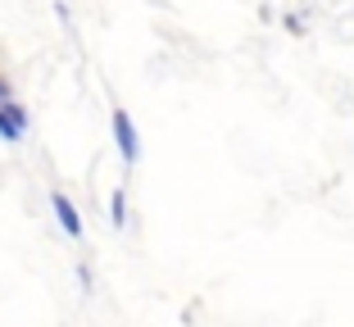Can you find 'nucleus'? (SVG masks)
I'll list each match as a JSON object with an SVG mask.
<instances>
[{
	"mask_svg": "<svg viewBox=\"0 0 354 327\" xmlns=\"http://www.w3.org/2000/svg\"><path fill=\"white\" fill-rule=\"evenodd\" d=\"M109 127H114V141H118V155H123V164L132 169L136 159H141V137H136L132 114H127L123 105H114V109H109Z\"/></svg>",
	"mask_w": 354,
	"mask_h": 327,
	"instance_id": "nucleus-1",
	"label": "nucleus"
},
{
	"mask_svg": "<svg viewBox=\"0 0 354 327\" xmlns=\"http://www.w3.org/2000/svg\"><path fill=\"white\" fill-rule=\"evenodd\" d=\"M23 137H28V109H23L19 100L0 105V141H5V146H19Z\"/></svg>",
	"mask_w": 354,
	"mask_h": 327,
	"instance_id": "nucleus-2",
	"label": "nucleus"
},
{
	"mask_svg": "<svg viewBox=\"0 0 354 327\" xmlns=\"http://www.w3.org/2000/svg\"><path fill=\"white\" fill-rule=\"evenodd\" d=\"M50 205H55V218H59V227H64V236H73V241H82V218H77V209H73V200L64 196V191H50Z\"/></svg>",
	"mask_w": 354,
	"mask_h": 327,
	"instance_id": "nucleus-3",
	"label": "nucleus"
},
{
	"mask_svg": "<svg viewBox=\"0 0 354 327\" xmlns=\"http://www.w3.org/2000/svg\"><path fill=\"white\" fill-rule=\"evenodd\" d=\"M109 223H114V227H127V191L123 187L109 196Z\"/></svg>",
	"mask_w": 354,
	"mask_h": 327,
	"instance_id": "nucleus-4",
	"label": "nucleus"
},
{
	"mask_svg": "<svg viewBox=\"0 0 354 327\" xmlns=\"http://www.w3.org/2000/svg\"><path fill=\"white\" fill-rule=\"evenodd\" d=\"M14 100V86H10V77H0V105H10Z\"/></svg>",
	"mask_w": 354,
	"mask_h": 327,
	"instance_id": "nucleus-5",
	"label": "nucleus"
}]
</instances>
